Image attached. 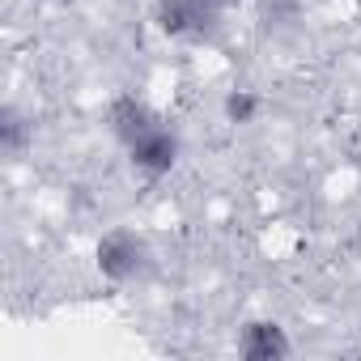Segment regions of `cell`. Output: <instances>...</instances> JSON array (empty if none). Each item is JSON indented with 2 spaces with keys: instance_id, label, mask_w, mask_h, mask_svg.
<instances>
[{
  "instance_id": "9",
  "label": "cell",
  "mask_w": 361,
  "mask_h": 361,
  "mask_svg": "<svg viewBox=\"0 0 361 361\" xmlns=\"http://www.w3.org/2000/svg\"><path fill=\"white\" fill-rule=\"evenodd\" d=\"M213 5H217V9H226V13H230V9H234V5H238V0H213Z\"/></svg>"
},
{
  "instance_id": "5",
  "label": "cell",
  "mask_w": 361,
  "mask_h": 361,
  "mask_svg": "<svg viewBox=\"0 0 361 361\" xmlns=\"http://www.w3.org/2000/svg\"><path fill=\"white\" fill-rule=\"evenodd\" d=\"M293 353V340L285 336V327L276 319H251L238 331V357L247 361H281Z\"/></svg>"
},
{
  "instance_id": "10",
  "label": "cell",
  "mask_w": 361,
  "mask_h": 361,
  "mask_svg": "<svg viewBox=\"0 0 361 361\" xmlns=\"http://www.w3.org/2000/svg\"><path fill=\"white\" fill-rule=\"evenodd\" d=\"M43 5H64V0H43Z\"/></svg>"
},
{
  "instance_id": "1",
  "label": "cell",
  "mask_w": 361,
  "mask_h": 361,
  "mask_svg": "<svg viewBox=\"0 0 361 361\" xmlns=\"http://www.w3.org/2000/svg\"><path fill=\"white\" fill-rule=\"evenodd\" d=\"M149 264H153L149 238L136 234V230H128V226L106 230V234L98 238V247H94V268H98V276L111 281V285H132V281H140V276L149 272Z\"/></svg>"
},
{
  "instance_id": "8",
  "label": "cell",
  "mask_w": 361,
  "mask_h": 361,
  "mask_svg": "<svg viewBox=\"0 0 361 361\" xmlns=\"http://www.w3.org/2000/svg\"><path fill=\"white\" fill-rule=\"evenodd\" d=\"M259 111H264V98H259L255 90H230V94L221 98V115H226V123H234V128L255 123Z\"/></svg>"
},
{
  "instance_id": "6",
  "label": "cell",
  "mask_w": 361,
  "mask_h": 361,
  "mask_svg": "<svg viewBox=\"0 0 361 361\" xmlns=\"http://www.w3.org/2000/svg\"><path fill=\"white\" fill-rule=\"evenodd\" d=\"M30 145H35V119L22 106L5 102V106H0V153L18 161V157H26Z\"/></svg>"
},
{
  "instance_id": "7",
  "label": "cell",
  "mask_w": 361,
  "mask_h": 361,
  "mask_svg": "<svg viewBox=\"0 0 361 361\" xmlns=\"http://www.w3.org/2000/svg\"><path fill=\"white\" fill-rule=\"evenodd\" d=\"M255 22H259V35L285 39L302 26V0H255Z\"/></svg>"
},
{
  "instance_id": "3",
  "label": "cell",
  "mask_w": 361,
  "mask_h": 361,
  "mask_svg": "<svg viewBox=\"0 0 361 361\" xmlns=\"http://www.w3.org/2000/svg\"><path fill=\"white\" fill-rule=\"evenodd\" d=\"M178 157H183V140H178V132L166 128V123L149 128L140 140L128 145V161H132V170H136L140 178H149V183L166 178V174L178 166Z\"/></svg>"
},
{
  "instance_id": "2",
  "label": "cell",
  "mask_w": 361,
  "mask_h": 361,
  "mask_svg": "<svg viewBox=\"0 0 361 361\" xmlns=\"http://www.w3.org/2000/svg\"><path fill=\"white\" fill-rule=\"evenodd\" d=\"M226 9H217L213 0H157L153 22L166 39L178 43H213L221 35Z\"/></svg>"
},
{
  "instance_id": "4",
  "label": "cell",
  "mask_w": 361,
  "mask_h": 361,
  "mask_svg": "<svg viewBox=\"0 0 361 361\" xmlns=\"http://www.w3.org/2000/svg\"><path fill=\"white\" fill-rule=\"evenodd\" d=\"M161 123V115L145 102V98H136V94H115L111 98V106H106V128H111V136L128 149L132 140H140L149 128H157Z\"/></svg>"
}]
</instances>
